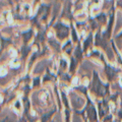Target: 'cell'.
Returning <instances> with one entry per match:
<instances>
[{"label": "cell", "instance_id": "cell-1", "mask_svg": "<svg viewBox=\"0 0 122 122\" xmlns=\"http://www.w3.org/2000/svg\"><path fill=\"white\" fill-rule=\"evenodd\" d=\"M120 83H121V85H122V78L120 79Z\"/></svg>", "mask_w": 122, "mask_h": 122}]
</instances>
